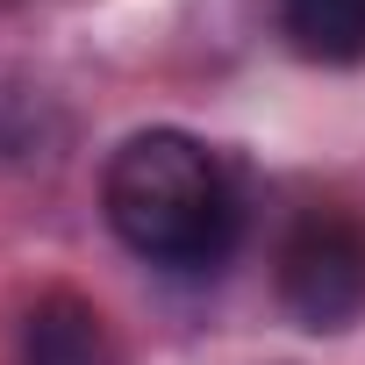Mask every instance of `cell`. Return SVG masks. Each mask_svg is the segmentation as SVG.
<instances>
[{
    "label": "cell",
    "instance_id": "6da1fadb",
    "mask_svg": "<svg viewBox=\"0 0 365 365\" xmlns=\"http://www.w3.org/2000/svg\"><path fill=\"white\" fill-rule=\"evenodd\" d=\"M108 230L165 272H215L237 244V187L222 158L187 129H136L101 172Z\"/></svg>",
    "mask_w": 365,
    "mask_h": 365
},
{
    "label": "cell",
    "instance_id": "7a4b0ae2",
    "mask_svg": "<svg viewBox=\"0 0 365 365\" xmlns=\"http://www.w3.org/2000/svg\"><path fill=\"white\" fill-rule=\"evenodd\" d=\"M279 308L301 329H344L365 315V230L336 208H315L279 244Z\"/></svg>",
    "mask_w": 365,
    "mask_h": 365
},
{
    "label": "cell",
    "instance_id": "3957f363",
    "mask_svg": "<svg viewBox=\"0 0 365 365\" xmlns=\"http://www.w3.org/2000/svg\"><path fill=\"white\" fill-rule=\"evenodd\" d=\"M22 365H122V358H115L108 322H101L86 301L51 294V301H36L29 322H22Z\"/></svg>",
    "mask_w": 365,
    "mask_h": 365
},
{
    "label": "cell",
    "instance_id": "277c9868",
    "mask_svg": "<svg viewBox=\"0 0 365 365\" xmlns=\"http://www.w3.org/2000/svg\"><path fill=\"white\" fill-rule=\"evenodd\" d=\"M279 36L308 65H358L365 58V0H279Z\"/></svg>",
    "mask_w": 365,
    "mask_h": 365
}]
</instances>
